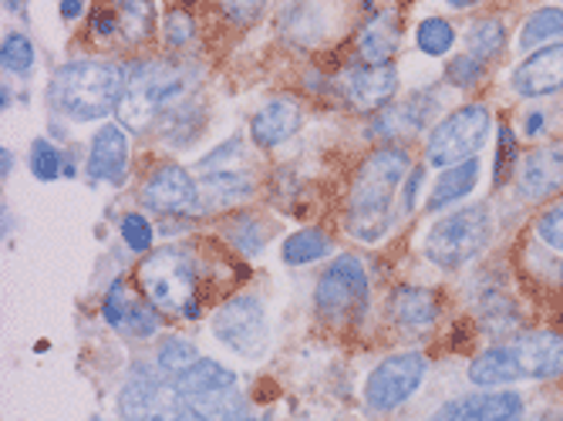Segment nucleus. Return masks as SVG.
<instances>
[{
  "label": "nucleus",
  "mask_w": 563,
  "mask_h": 421,
  "mask_svg": "<svg viewBox=\"0 0 563 421\" xmlns=\"http://www.w3.org/2000/svg\"><path fill=\"white\" fill-rule=\"evenodd\" d=\"M419 182H422V169H412V176H408V182H405V209H408V213H412V209H416Z\"/></svg>",
  "instance_id": "nucleus-41"
},
{
  "label": "nucleus",
  "mask_w": 563,
  "mask_h": 421,
  "mask_svg": "<svg viewBox=\"0 0 563 421\" xmlns=\"http://www.w3.org/2000/svg\"><path fill=\"white\" fill-rule=\"evenodd\" d=\"M196 37V21L186 11H169L166 14V41L173 47H186Z\"/></svg>",
  "instance_id": "nucleus-37"
},
{
  "label": "nucleus",
  "mask_w": 563,
  "mask_h": 421,
  "mask_svg": "<svg viewBox=\"0 0 563 421\" xmlns=\"http://www.w3.org/2000/svg\"><path fill=\"white\" fill-rule=\"evenodd\" d=\"M398 88V75L391 65H365V68H354L341 78V95L351 109L357 112H375L382 109L385 101H391Z\"/></svg>",
  "instance_id": "nucleus-15"
},
{
  "label": "nucleus",
  "mask_w": 563,
  "mask_h": 421,
  "mask_svg": "<svg viewBox=\"0 0 563 421\" xmlns=\"http://www.w3.org/2000/svg\"><path fill=\"white\" fill-rule=\"evenodd\" d=\"M470 381L476 388H496V385H509V381H520L517 372V361L509 347H493L486 354H479L470 367Z\"/></svg>",
  "instance_id": "nucleus-24"
},
{
  "label": "nucleus",
  "mask_w": 563,
  "mask_h": 421,
  "mask_svg": "<svg viewBox=\"0 0 563 421\" xmlns=\"http://www.w3.org/2000/svg\"><path fill=\"white\" fill-rule=\"evenodd\" d=\"M186 91V78L163 65V62H148V65H139L132 68L129 81H125V95H122V104H119V119L122 125L142 132L152 125L159 112H166L169 104H176Z\"/></svg>",
  "instance_id": "nucleus-4"
},
{
  "label": "nucleus",
  "mask_w": 563,
  "mask_h": 421,
  "mask_svg": "<svg viewBox=\"0 0 563 421\" xmlns=\"http://www.w3.org/2000/svg\"><path fill=\"white\" fill-rule=\"evenodd\" d=\"M483 71H486V62H479V58H473V55H463V58H455V62L449 65L445 78H449L452 85H473L476 78H483Z\"/></svg>",
  "instance_id": "nucleus-39"
},
{
  "label": "nucleus",
  "mask_w": 563,
  "mask_h": 421,
  "mask_svg": "<svg viewBox=\"0 0 563 421\" xmlns=\"http://www.w3.org/2000/svg\"><path fill=\"white\" fill-rule=\"evenodd\" d=\"M0 62L14 75H27L34 68V47L24 34H8L4 47H0Z\"/></svg>",
  "instance_id": "nucleus-34"
},
{
  "label": "nucleus",
  "mask_w": 563,
  "mask_h": 421,
  "mask_svg": "<svg viewBox=\"0 0 563 421\" xmlns=\"http://www.w3.org/2000/svg\"><path fill=\"white\" fill-rule=\"evenodd\" d=\"M183 401L179 388L163 378H135L119 395V414L122 421H179L189 411Z\"/></svg>",
  "instance_id": "nucleus-10"
},
{
  "label": "nucleus",
  "mask_w": 563,
  "mask_h": 421,
  "mask_svg": "<svg viewBox=\"0 0 563 421\" xmlns=\"http://www.w3.org/2000/svg\"><path fill=\"white\" fill-rule=\"evenodd\" d=\"M125 71L112 62H71L51 81V104L75 122L106 119L122 104Z\"/></svg>",
  "instance_id": "nucleus-2"
},
{
  "label": "nucleus",
  "mask_w": 563,
  "mask_h": 421,
  "mask_svg": "<svg viewBox=\"0 0 563 421\" xmlns=\"http://www.w3.org/2000/svg\"><path fill=\"white\" fill-rule=\"evenodd\" d=\"M514 88L523 98H540L553 95L563 88V44H547L514 71Z\"/></svg>",
  "instance_id": "nucleus-16"
},
{
  "label": "nucleus",
  "mask_w": 563,
  "mask_h": 421,
  "mask_svg": "<svg viewBox=\"0 0 563 421\" xmlns=\"http://www.w3.org/2000/svg\"><path fill=\"white\" fill-rule=\"evenodd\" d=\"M142 202L156 213H192L199 209V189L183 166H163L145 182Z\"/></svg>",
  "instance_id": "nucleus-12"
},
{
  "label": "nucleus",
  "mask_w": 563,
  "mask_h": 421,
  "mask_svg": "<svg viewBox=\"0 0 563 421\" xmlns=\"http://www.w3.org/2000/svg\"><path fill=\"white\" fill-rule=\"evenodd\" d=\"M101 313H106V321H109L112 328H119V331H132V334H139V337L156 334V331H159V324H163V321H159V307L152 303L145 293H142V300H139V297H132V293L125 290V284H122V280L109 287L106 303H101Z\"/></svg>",
  "instance_id": "nucleus-13"
},
{
  "label": "nucleus",
  "mask_w": 563,
  "mask_h": 421,
  "mask_svg": "<svg viewBox=\"0 0 563 421\" xmlns=\"http://www.w3.org/2000/svg\"><path fill=\"white\" fill-rule=\"evenodd\" d=\"M466 44H470L466 55H473V58L486 62V58H493V55H499V51H503V44H506V31H503V24H499V21H479V24L470 31Z\"/></svg>",
  "instance_id": "nucleus-30"
},
{
  "label": "nucleus",
  "mask_w": 563,
  "mask_h": 421,
  "mask_svg": "<svg viewBox=\"0 0 563 421\" xmlns=\"http://www.w3.org/2000/svg\"><path fill=\"white\" fill-rule=\"evenodd\" d=\"M186 408L199 418V421H227L243 414V398L236 391H217V395H199V398H186Z\"/></svg>",
  "instance_id": "nucleus-27"
},
{
  "label": "nucleus",
  "mask_w": 563,
  "mask_h": 421,
  "mask_svg": "<svg viewBox=\"0 0 563 421\" xmlns=\"http://www.w3.org/2000/svg\"><path fill=\"white\" fill-rule=\"evenodd\" d=\"M152 24H156L152 0H101L91 14V34L112 37L125 47H139L142 41H148Z\"/></svg>",
  "instance_id": "nucleus-11"
},
{
  "label": "nucleus",
  "mask_w": 563,
  "mask_h": 421,
  "mask_svg": "<svg viewBox=\"0 0 563 421\" xmlns=\"http://www.w3.org/2000/svg\"><path fill=\"white\" fill-rule=\"evenodd\" d=\"M331 253V240L318 230H300L290 240H284V259L294 263V267H303V263L324 259Z\"/></svg>",
  "instance_id": "nucleus-28"
},
{
  "label": "nucleus",
  "mask_w": 563,
  "mask_h": 421,
  "mask_svg": "<svg viewBox=\"0 0 563 421\" xmlns=\"http://www.w3.org/2000/svg\"><path fill=\"white\" fill-rule=\"evenodd\" d=\"M81 11H85V0H62V18L65 21H78Z\"/></svg>",
  "instance_id": "nucleus-42"
},
{
  "label": "nucleus",
  "mask_w": 563,
  "mask_h": 421,
  "mask_svg": "<svg viewBox=\"0 0 563 421\" xmlns=\"http://www.w3.org/2000/svg\"><path fill=\"white\" fill-rule=\"evenodd\" d=\"M391 313L401 328H412V331H422V328H432L435 318H439V300L429 293V290H419V287H405L395 293L391 300Z\"/></svg>",
  "instance_id": "nucleus-23"
},
{
  "label": "nucleus",
  "mask_w": 563,
  "mask_h": 421,
  "mask_svg": "<svg viewBox=\"0 0 563 421\" xmlns=\"http://www.w3.org/2000/svg\"><path fill=\"white\" fill-rule=\"evenodd\" d=\"M250 189H253V182H250L246 173H236V169L207 173L199 182V206L217 209V206H227L233 199H243Z\"/></svg>",
  "instance_id": "nucleus-25"
},
{
  "label": "nucleus",
  "mask_w": 563,
  "mask_h": 421,
  "mask_svg": "<svg viewBox=\"0 0 563 421\" xmlns=\"http://www.w3.org/2000/svg\"><path fill=\"white\" fill-rule=\"evenodd\" d=\"M489 112L483 104H466V109L452 112L445 122H439L429 135L426 159L435 169H452L459 163H466L476 155V148L489 139Z\"/></svg>",
  "instance_id": "nucleus-7"
},
{
  "label": "nucleus",
  "mask_w": 563,
  "mask_h": 421,
  "mask_svg": "<svg viewBox=\"0 0 563 421\" xmlns=\"http://www.w3.org/2000/svg\"><path fill=\"white\" fill-rule=\"evenodd\" d=\"M426 378V357L422 354H395L385 357L365 385V401L375 411H395L419 391Z\"/></svg>",
  "instance_id": "nucleus-9"
},
{
  "label": "nucleus",
  "mask_w": 563,
  "mask_h": 421,
  "mask_svg": "<svg viewBox=\"0 0 563 421\" xmlns=\"http://www.w3.org/2000/svg\"><path fill=\"white\" fill-rule=\"evenodd\" d=\"M408 173V152L405 148H378L368 155L365 166L357 169V179L351 186V206H347V230L365 240L378 243L391 226V196L398 182Z\"/></svg>",
  "instance_id": "nucleus-1"
},
{
  "label": "nucleus",
  "mask_w": 563,
  "mask_h": 421,
  "mask_svg": "<svg viewBox=\"0 0 563 421\" xmlns=\"http://www.w3.org/2000/svg\"><path fill=\"white\" fill-rule=\"evenodd\" d=\"M122 240L129 243V250L145 253L152 246V226H148V220L142 213H129L122 220Z\"/></svg>",
  "instance_id": "nucleus-36"
},
{
  "label": "nucleus",
  "mask_w": 563,
  "mask_h": 421,
  "mask_svg": "<svg viewBox=\"0 0 563 421\" xmlns=\"http://www.w3.org/2000/svg\"><path fill=\"white\" fill-rule=\"evenodd\" d=\"M196 361H199V357H196V347H192L186 337H169V341H163V347H159V367H163L166 375H173V381H176L179 375H186Z\"/></svg>",
  "instance_id": "nucleus-31"
},
{
  "label": "nucleus",
  "mask_w": 563,
  "mask_h": 421,
  "mask_svg": "<svg viewBox=\"0 0 563 421\" xmlns=\"http://www.w3.org/2000/svg\"><path fill=\"white\" fill-rule=\"evenodd\" d=\"M300 119H303L300 104L294 98H274V101L264 104L257 115H253L250 135L261 148H277L300 129Z\"/></svg>",
  "instance_id": "nucleus-19"
},
{
  "label": "nucleus",
  "mask_w": 563,
  "mask_h": 421,
  "mask_svg": "<svg viewBox=\"0 0 563 421\" xmlns=\"http://www.w3.org/2000/svg\"><path fill=\"white\" fill-rule=\"evenodd\" d=\"M537 236H540L550 250L563 253V202L550 206L547 213L537 220Z\"/></svg>",
  "instance_id": "nucleus-35"
},
{
  "label": "nucleus",
  "mask_w": 563,
  "mask_h": 421,
  "mask_svg": "<svg viewBox=\"0 0 563 421\" xmlns=\"http://www.w3.org/2000/svg\"><path fill=\"white\" fill-rule=\"evenodd\" d=\"M419 47L426 51L429 58H442L445 51L452 47V41H455V31L442 21V18H429V21H422L419 24Z\"/></svg>",
  "instance_id": "nucleus-32"
},
{
  "label": "nucleus",
  "mask_w": 563,
  "mask_h": 421,
  "mask_svg": "<svg viewBox=\"0 0 563 421\" xmlns=\"http://www.w3.org/2000/svg\"><path fill=\"white\" fill-rule=\"evenodd\" d=\"M509 351H514L520 378L540 381V378L563 375V337L560 334H550V331L523 334L520 341L509 344Z\"/></svg>",
  "instance_id": "nucleus-14"
},
{
  "label": "nucleus",
  "mask_w": 563,
  "mask_h": 421,
  "mask_svg": "<svg viewBox=\"0 0 563 421\" xmlns=\"http://www.w3.org/2000/svg\"><path fill=\"white\" fill-rule=\"evenodd\" d=\"M523 414V398L517 391H489L452 405L449 421H517Z\"/></svg>",
  "instance_id": "nucleus-20"
},
{
  "label": "nucleus",
  "mask_w": 563,
  "mask_h": 421,
  "mask_svg": "<svg viewBox=\"0 0 563 421\" xmlns=\"http://www.w3.org/2000/svg\"><path fill=\"white\" fill-rule=\"evenodd\" d=\"M476 179H479V159H476V155H473V159H466V163H459V166L445 169V173L439 176L435 189H432L429 209L435 213V209H442V206H449V202H455V199H463L466 192H473Z\"/></svg>",
  "instance_id": "nucleus-26"
},
{
  "label": "nucleus",
  "mask_w": 563,
  "mask_h": 421,
  "mask_svg": "<svg viewBox=\"0 0 563 421\" xmlns=\"http://www.w3.org/2000/svg\"><path fill=\"white\" fill-rule=\"evenodd\" d=\"M213 334L240 357H264L271 347V328L264 303L250 293L227 300L213 313Z\"/></svg>",
  "instance_id": "nucleus-8"
},
{
  "label": "nucleus",
  "mask_w": 563,
  "mask_h": 421,
  "mask_svg": "<svg viewBox=\"0 0 563 421\" xmlns=\"http://www.w3.org/2000/svg\"><path fill=\"white\" fill-rule=\"evenodd\" d=\"M318 313L328 324H357L368 310V277L357 256H338L314 290Z\"/></svg>",
  "instance_id": "nucleus-5"
},
{
  "label": "nucleus",
  "mask_w": 563,
  "mask_h": 421,
  "mask_svg": "<svg viewBox=\"0 0 563 421\" xmlns=\"http://www.w3.org/2000/svg\"><path fill=\"white\" fill-rule=\"evenodd\" d=\"M452 8H473V4H479V0H449Z\"/></svg>",
  "instance_id": "nucleus-43"
},
{
  "label": "nucleus",
  "mask_w": 563,
  "mask_h": 421,
  "mask_svg": "<svg viewBox=\"0 0 563 421\" xmlns=\"http://www.w3.org/2000/svg\"><path fill=\"white\" fill-rule=\"evenodd\" d=\"M398 24L391 14H378L375 21L365 24V31L357 34V58H362L365 65H388L395 47H398Z\"/></svg>",
  "instance_id": "nucleus-22"
},
{
  "label": "nucleus",
  "mask_w": 563,
  "mask_h": 421,
  "mask_svg": "<svg viewBox=\"0 0 563 421\" xmlns=\"http://www.w3.org/2000/svg\"><path fill=\"white\" fill-rule=\"evenodd\" d=\"M91 421H101V418H91Z\"/></svg>",
  "instance_id": "nucleus-45"
},
{
  "label": "nucleus",
  "mask_w": 563,
  "mask_h": 421,
  "mask_svg": "<svg viewBox=\"0 0 563 421\" xmlns=\"http://www.w3.org/2000/svg\"><path fill=\"white\" fill-rule=\"evenodd\" d=\"M31 173L41 182H55L58 173H62V155H58V148L51 145L47 139H34L31 142Z\"/></svg>",
  "instance_id": "nucleus-33"
},
{
  "label": "nucleus",
  "mask_w": 563,
  "mask_h": 421,
  "mask_svg": "<svg viewBox=\"0 0 563 421\" xmlns=\"http://www.w3.org/2000/svg\"><path fill=\"white\" fill-rule=\"evenodd\" d=\"M553 37H563V11L560 8H543L527 21V27L520 34V44L537 47V44H547Z\"/></svg>",
  "instance_id": "nucleus-29"
},
{
  "label": "nucleus",
  "mask_w": 563,
  "mask_h": 421,
  "mask_svg": "<svg viewBox=\"0 0 563 421\" xmlns=\"http://www.w3.org/2000/svg\"><path fill=\"white\" fill-rule=\"evenodd\" d=\"M514 155H517V139L509 129H499V159H496V182L506 179L509 166H514Z\"/></svg>",
  "instance_id": "nucleus-40"
},
{
  "label": "nucleus",
  "mask_w": 563,
  "mask_h": 421,
  "mask_svg": "<svg viewBox=\"0 0 563 421\" xmlns=\"http://www.w3.org/2000/svg\"><path fill=\"white\" fill-rule=\"evenodd\" d=\"M179 388L183 398H199V395H217V391H233L236 388V375L230 367L217 364V361H196L186 375H179L173 381Z\"/></svg>",
  "instance_id": "nucleus-21"
},
{
  "label": "nucleus",
  "mask_w": 563,
  "mask_h": 421,
  "mask_svg": "<svg viewBox=\"0 0 563 421\" xmlns=\"http://www.w3.org/2000/svg\"><path fill=\"white\" fill-rule=\"evenodd\" d=\"M139 284L163 313H179L186 321L199 318L202 307L196 300V263L186 250L166 246L148 253L139 267Z\"/></svg>",
  "instance_id": "nucleus-3"
},
{
  "label": "nucleus",
  "mask_w": 563,
  "mask_h": 421,
  "mask_svg": "<svg viewBox=\"0 0 563 421\" xmlns=\"http://www.w3.org/2000/svg\"><path fill=\"white\" fill-rule=\"evenodd\" d=\"M220 8H223V14H227L233 24L246 27V24H253V21L261 18L264 0H220Z\"/></svg>",
  "instance_id": "nucleus-38"
},
{
  "label": "nucleus",
  "mask_w": 563,
  "mask_h": 421,
  "mask_svg": "<svg viewBox=\"0 0 563 421\" xmlns=\"http://www.w3.org/2000/svg\"><path fill=\"white\" fill-rule=\"evenodd\" d=\"M129 163V142L119 125H101L88 152V179L91 182H122Z\"/></svg>",
  "instance_id": "nucleus-17"
},
{
  "label": "nucleus",
  "mask_w": 563,
  "mask_h": 421,
  "mask_svg": "<svg viewBox=\"0 0 563 421\" xmlns=\"http://www.w3.org/2000/svg\"><path fill=\"white\" fill-rule=\"evenodd\" d=\"M556 189H563V145L537 148L520 166V192L523 199H547Z\"/></svg>",
  "instance_id": "nucleus-18"
},
{
  "label": "nucleus",
  "mask_w": 563,
  "mask_h": 421,
  "mask_svg": "<svg viewBox=\"0 0 563 421\" xmlns=\"http://www.w3.org/2000/svg\"><path fill=\"white\" fill-rule=\"evenodd\" d=\"M493 233L489 213L483 206L459 209V213L439 220L429 236H426V256L439 267H463L466 259H473Z\"/></svg>",
  "instance_id": "nucleus-6"
},
{
  "label": "nucleus",
  "mask_w": 563,
  "mask_h": 421,
  "mask_svg": "<svg viewBox=\"0 0 563 421\" xmlns=\"http://www.w3.org/2000/svg\"><path fill=\"white\" fill-rule=\"evenodd\" d=\"M227 421H253V418H246V414H236V418H227Z\"/></svg>",
  "instance_id": "nucleus-44"
}]
</instances>
